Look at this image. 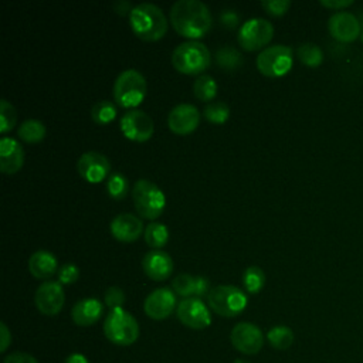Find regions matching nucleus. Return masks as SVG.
<instances>
[{
  "mask_svg": "<svg viewBox=\"0 0 363 363\" xmlns=\"http://www.w3.org/2000/svg\"><path fill=\"white\" fill-rule=\"evenodd\" d=\"M200 112L193 104H177L167 115V126L176 135H189L200 123Z\"/></svg>",
  "mask_w": 363,
  "mask_h": 363,
  "instance_id": "15",
  "label": "nucleus"
},
{
  "mask_svg": "<svg viewBox=\"0 0 363 363\" xmlns=\"http://www.w3.org/2000/svg\"><path fill=\"white\" fill-rule=\"evenodd\" d=\"M77 172L88 183H101L111 174V162L99 152H85L77 160Z\"/></svg>",
  "mask_w": 363,
  "mask_h": 363,
  "instance_id": "14",
  "label": "nucleus"
},
{
  "mask_svg": "<svg viewBox=\"0 0 363 363\" xmlns=\"http://www.w3.org/2000/svg\"><path fill=\"white\" fill-rule=\"evenodd\" d=\"M274 37V26L269 20L262 17H254L244 21L238 30L237 40L238 44L248 51L264 50L265 45Z\"/></svg>",
  "mask_w": 363,
  "mask_h": 363,
  "instance_id": "9",
  "label": "nucleus"
},
{
  "mask_svg": "<svg viewBox=\"0 0 363 363\" xmlns=\"http://www.w3.org/2000/svg\"><path fill=\"white\" fill-rule=\"evenodd\" d=\"M330 35L340 43H352L362 34L359 18L349 11H336L328 20Z\"/></svg>",
  "mask_w": 363,
  "mask_h": 363,
  "instance_id": "17",
  "label": "nucleus"
},
{
  "mask_svg": "<svg viewBox=\"0 0 363 363\" xmlns=\"http://www.w3.org/2000/svg\"><path fill=\"white\" fill-rule=\"evenodd\" d=\"M0 332H1V345H0V352L3 353V352H6L7 350V347H9V345L11 343V333H10V330H9V328H7V325L4 323V322H1L0 323Z\"/></svg>",
  "mask_w": 363,
  "mask_h": 363,
  "instance_id": "42",
  "label": "nucleus"
},
{
  "mask_svg": "<svg viewBox=\"0 0 363 363\" xmlns=\"http://www.w3.org/2000/svg\"><path fill=\"white\" fill-rule=\"evenodd\" d=\"M3 363H38V360L26 352H13L4 357Z\"/></svg>",
  "mask_w": 363,
  "mask_h": 363,
  "instance_id": "39",
  "label": "nucleus"
},
{
  "mask_svg": "<svg viewBox=\"0 0 363 363\" xmlns=\"http://www.w3.org/2000/svg\"><path fill=\"white\" fill-rule=\"evenodd\" d=\"M24 164V149L21 143L10 136L0 140V170L4 174L17 173Z\"/></svg>",
  "mask_w": 363,
  "mask_h": 363,
  "instance_id": "20",
  "label": "nucleus"
},
{
  "mask_svg": "<svg viewBox=\"0 0 363 363\" xmlns=\"http://www.w3.org/2000/svg\"><path fill=\"white\" fill-rule=\"evenodd\" d=\"M143 237H145V242L150 248L160 250L169 241V230H167L166 224L159 223V221H153V223L147 224V227L145 228Z\"/></svg>",
  "mask_w": 363,
  "mask_h": 363,
  "instance_id": "24",
  "label": "nucleus"
},
{
  "mask_svg": "<svg viewBox=\"0 0 363 363\" xmlns=\"http://www.w3.org/2000/svg\"><path fill=\"white\" fill-rule=\"evenodd\" d=\"M91 118L96 125H108L116 118V106L113 102L104 99L91 108Z\"/></svg>",
  "mask_w": 363,
  "mask_h": 363,
  "instance_id": "31",
  "label": "nucleus"
},
{
  "mask_svg": "<svg viewBox=\"0 0 363 363\" xmlns=\"http://www.w3.org/2000/svg\"><path fill=\"white\" fill-rule=\"evenodd\" d=\"M176 306V295L170 288H157L152 291L143 302L145 313L153 320H163L172 315Z\"/></svg>",
  "mask_w": 363,
  "mask_h": 363,
  "instance_id": "16",
  "label": "nucleus"
},
{
  "mask_svg": "<svg viewBox=\"0 0 363 363\" xmlns=\"http://www.w3.org/2000/svg\"><path fill=\"white\" fill-rule=\"evenodd\" d=\"M111 234L121 242H133L145 233L142 220L132 213H121L115 216L109 224Z\"/></svg>",
  "mask_w": 363,
  "mask_h": 363,
  "instance_id": "18",
  "label": "nucleus"
},
{
  "mask_svg": "<svg viewBox=\"0 0 363 363\" xmlns=\"http://www.w3.org/2000/svg\"><path fill=\"white\" fill-rule=\"evenodd\" d=\"M132 199L136 213L147 220H156L162 216L166 197L159 186L147 179H139L132 189Z\"/></svg>",
  "mask_w": 363,
  "mask_h": 363,
  "instance_id": "6",
  "label": "nucleus"
},
{
  "mask_svg": "<svg viewBox=\"0 0 363 363\" xmlns=\"http://www.w3.org/2000/svg\"><path fill=\"white\" fill-rule=\"evenodd\" d=\"M172 289L174 294L183 296L184 298H191L194 296V291H196V277L182 272L179 275H176L172 281Z\"/></svg>",
  "mask_w": 363,
  "mask_h": 363,
  "instance_id": "33",
  "label": "nucleus"
},
{
  "mask_svg": "<svg viewBox=\"0 0 363 363\" xmlns=\"http://www.w3.org/2000/svg\"><path fill=\"white\" fill-rule=\"evenodd\" d=\"M147 82L142 72L129 68L122 71L113 82V99L126 109H136L146 96Z\"/></svg>",
  "mask_w": 363,
  "mask_h": 363,
  "instance_id": "4",
  "label": "nucleus"
},
{
  "mask_svg": "<svg viewBox=\"0 0 363 363\" xmlns=\"http://www.w3.org/2000/svg\"><path fill=\"white\" fill-rule=\"evenodd\" d=\"M231 345L242 354H257L264 346V335L261 329L251 322L237 323L230 333Z\"/></svg>",
  "mask_w": 363,
  "mask_h": 363,
  "instance_id": "12",
  "label": "nucleus"
},
{
  "mask_svg": "<svg viewBox=\"0 0 363 363\" xmlns=\"http://www.w3.org/2000/svg\"><path fill=\"white\" fill-rule=\"evenodd\" d=\"M207 303L217 315L234 318L247 308L248 298L245 292L235 285H217L208 292Z\"/></svg>",
  "mask_w": 363,
  "mask_h": 363,
  "instance_id": "7",
  "label": "nucleus"
},
{
  "mask_svg": "<svg viewBox=\"0 0 363 363\" xmlns=\"http://www.w3.org/2000/svg\"><path fill=\"white\" fill-rule=\"evenodd\" d=\"M45 125L38 119H27L17 129L18 138L27 143L41 142L45 138Z\"/></svg>",
  "mask_w": 363,
  "mask_h": 363,
  "instance_id": "23",
  "label": "nucleus"
},
{
  "mask_svg": "<svg viewBox=\"0 0 363 363\" xmlns=\"http://www.w3.org/2000/svg\"><path fill=\"white\" fill-rule=\"evenodd\" d=\"M258 71L269 78H279L286 75L294 64V51L284 44H274L261 50L257 55Z\"/></svg>",
  "mask_w": 363,
  "mask_h": 363,
  "instance_id": "8",
  "label": "nucleus"
},
{
  "mask_svg": "<svg viewBox=\"0 0 363 363\" xmlns=\"http://www.w3.org/2000/svg\"><path fill=\"white\" fill-rule=\"evenodd\" d=\"M28 269L34 278L48 279L58 272V259L47 250H37L28 258Z\"/></svg>",
  "mask_w": 363,
  "mask_h": 363,
  "instance_id": "22",
  "label": "nucleus"
},
{
  "mask_svg": "<svg viewBox=\"0 0 363 363\" xmlns=\"http://www.w3.org/2000/svg\"><path fill=\"white\" fill-rule=\"evenodd\" d=\"M104 301H105V305L112 311L116 308H122V305L126 301V296H125V292L122 291V288L113 285L105 291Z\"/></svg>",
  "mask_w": 363,
  "mask_h": 363,
  "instance_id": "36",
  "label": "nucleus"
},
{
  "mask_svg": "<svg viewBox=\"0 0 363 363\" xmlns=\"http://www.w3.org/2000/svg\"><path fill=\"white\" fill-rule=\"evenodd\" d=\"M64 288L58 281L43 282L34 294V303L37 309L47 316L58 315L64 306Z\"/></svg>",
  "mask_w": 363,
  "mask_h": 363,
  "instance_id": "13",
  "label": "nucleus"
},
{
  "mask_svg": "<svg viewBox=\"0 0 363 363\" xmlns=\"http://www.w3.org/2000/svg\"><path fill=\"white\" fill-rule=\"evenodd\" d=\"M296 55L299 61L309 68H316L323 62V52L315 43H302L296 48Z\"/></svg>",
  "mask_w": 363,
  "mask_h": 363,
  "instance_id": "28",
  "label": "nucleus"
},
{
  "mask_svg": "<svg viewBox=\"0 0 363 363\" xmlns=\"http://www.w3.org/2000/svg\"><path fill=\"white\" fill-rule=\"evenodd\" d=\"M267 339L274 349L286 350L292 346L295 335L291 328H288L285 325H277L268 330Z\"/></svg>",
  "mask_w": 363,
  "mask_h": 363,
  "instance_id": "26",
  "label": "nucleus"
},
{
  "mask_svg": "<svg viewBox=\"0 0 363 363\" xmlns=\"http://www.w3.org/2000/svg\"><path fill=\"white\" fill-rule=\"evenodd\" d=\"M210 281L206 277H196V291H194V296L196 298H203L207 296L210 292Z\"/></svg>",
  "mask_w": 363,
  "mask_h": 363,
  "instance_id": "40",
  "label": "nucleus"
},
{
  "mask_svg": "<svg viewBox=\"0 0 363 363\" xmlns=\"http://www.w3.org/2000/svg\"><path fill=\"white\" fill-rule=\"evenodd\" d=\"M193 94L203 102H211L217 95V82L211 75L201 74L193 82Z\"/></svg>",
  "mask_w": 363,
  "mask_h": 363,
  "instance_id": "25",
  "label": "nucleus"
},
{
  "mask_svg": "<svg viewBox=\"0 0 363 363\" xmlns=\"http://www.w3.org/2000/svg\"><path fill=\"white\" fill-rule=\"evenodd\" d=\"M170 24L179 35L196 41L211 30L213 16L200 0H177L170 9Z\"/></svg>",
  "mask_w": 363,
  "mask_h": 363,
  "instance_id": "1",
  "label": "nucleus"
},
{
  "mask_svg": "<svg viewBox=\"0 0 363 363\" xmlns=\"http://www.w3.org/2000/svg\"><path fill=\"white\" fill-rule=\"evenodd\" d=\"M242 284L248 294H258L265 284V274L262 268L257 265H250L242 272Z\"/></svg>",
  "mask_w": 363,
  "mask_h": 363,
  "instance_id": "30",
  "label": "nucleus"
},
{
  "mask_svg": "<svg viewBox=\"0 0 363 363\" xmlns=\"http://www.w3.org/2000/svg\"><path fill=\"white\" fill-rule=\"evenodd\" d=\"M106 339L116 346H130L139 337V323L123 308L112 309L104 320Z\"/></svg>",
  "mask_w": 363,
  "mask_h": 363,
  "instance_id": "5",
  "label": "nucleus"
},
{
  "mask_svg": "<svg viewBox=\"0 0 363 363\" xmlns=\"http://www.w3.org/2000/svg\"><path fill=\"white\" fill-rule=\"evenodd\" d=\"M64 363H89V360L82 353H72L65 359Z\"/></svg>",
  "mask_w": 363,
  "mask_h": 363,
  "instance_id": "43",
  "label": "nucleus"
},
{
  "mask_svg": "<svg viewBox=\"0 0 363 363\" xmlns=\"http://www.w3.org/2000/svg\"><path fill=\"white\" fill-rule=\"evenodd\" d=\"M203 115L210 123L223 125L230 118V106L223 101H211L204 106Z\"/></svg>",
  "mask_w": 363,
  "mask_h": 363,
  "instance_id": "32",
  "label": "nucleus"
},
{
  "mask_svg": "<svg viewBox=\"0 0 363 363\" xmlns=\"http://www.w3.org/2000/svg\"><path fill=\"white\" fill-rule=\"evenodd\" d=\"M261 7L272 16H282L285 14L289 7H291V1L289 0H262L261 1Z\"/></svg>",
  "mask_w": 363,
  "mask_h": 363,
  "instance_id": "37",
  "label": "nucleus"
},
{
  "mask_svg": "<svg viewBox=\"0 0 363 363\" xmlns=\"http://www.w3.org/2000/svg\"><path fill=\"white\" fill-rule=\"evenodd\" d=\"M211 64L210 50L200 41L189 40L179 44L172 52V65L176 71L187 75L204 72Z\"/></svg>",
  "mask_w": 363,
  "mask_h": 363,
  "instance_id": "3",
  "label": "nucleus"
},
{
  "mask_svg": "<svg viewBox=\"0 0 363 363\" xmlns=\"http://www.w3.org/2000/svg\"><path fill=\"white\" fill-rule=\"evenodd\" d=\"M320 6L326 7V9H330V10H342V9H346L349 6H352L354 1L353 0H320L319 1Z\"/></svg>",
  "mask_w": 363,
  "mask_h": 363,
  "instance_id": "41",
  "label": "nucleus"
},
{
  "mask_svg": "<svg viewBox=\"0 0 363 363\" xmlns=\"http://www.w3.org/2000/svg\"><path fill=\"white\" fill-rule=\"evenodd\" d=\"M129 23L136 37L143 41H157L164 37L169 28L166 14L153 3L136 4L129 14Z\"/></svg>",
  "mask_w": 363,
  "mask_h": 363,
  "instance_id": "2",
  "label": "nucleus"
},
{
  "mask_svg": "<svg viewBox=\"0 0 363 363\" xmlns=\"http://www.w3.org/2000/svg\"><path fill=\"white\" fill-rule=\"evenodd\" d=\"M216 61L220 68H223L225 71H234L242 65L244 58H242V54L237 48H234L231 45H224L217 50Z\"/></svg>",
  "mask_w": 363,
  "mask_h": 363,
  "instance_id": "27",
  "label": "nucleus"
},
{
  "mask_svg": "<svg viewBox=\"0 0 363 363\" xmlns=\"http://www.w3.org/2000/svg\"><path fill=\"white\" fill-rule=\"evenodd\" d=\"M58 282L61 285H71L79 278V268L74 262H65L58 268Z\"/></svg>",
  "mask_w": 363,
  "mask_h": 363,
  "instance_id": "35",
  "label": "nucleus"
},
{
  "mask_svg": "<svg viewBox=\"0 0 363 363\" xmlns=\"http://www.w3.org/2000/svg\"><path fill=\"white\" fill-rule=\"evenodd\" d=\"M176 315L184 326L196 330L206 329L211 323V313L207 305L196 296L182 299L177 303Z\"/></svg>",
  "mask_w": 363,
  "mask_h": 363,
  "instance_id": "11",
  "label": "nucleus"
},
{
  "mask_svg": "<svg viewBox=\"0 0 363 363\" xmlns=\"http://www.w3.org/2000/svg\"><path fill=\"white\" fill-rule=\"evenodd\" d=\"M16 122H17L16 108L7 99L3 98L0 101V132L6 135L14 128Z\"/></svg>",
  "mask_w": 363,
  "mask_h": 363,
  "instance_id": "34",
  "label": "nucleus"
},
{
  "mask_svg": "<svg viewBox=\"0 0 363 363\" xmlns=\"http://www.w3.org/2000/svg\"><path fill=\"white\" fill-rule=\"evenodd\" d=\"M121 130L133 142H146L152 138L155 126L152 118L142 109H129L121 116Z\"/></svg>",
  "mask_w": 363,
  "mask_h": 363,
  "instance_id": "10",
  "label": "nucleus"
},
{
  "mask_svg": "<svg viewBox=\"0 0 363 363\" xmlns=\"http://www.w3.org/2000/svg\"><path fill=\"white\" fill-rule=\"evenodd\" d=\"M106 191L113 200L125 199L129 191L128 177L121 172H112L106 180Z\"/></svg>",
  "mask_w": 363,
  "mask_h": 363,
  "instance_id": "29",
  "label": "nucleus"
},
{
  "mask_svg": "<svg viewBox=\"0 0 363 363\" xmlns=\"http://www.w3.org/2000/svg\"><path fill=\"white\" fill-rule=\"evenodd\" d=\"M360 40H362V43H363V30H362V34H360Z\"/></svg>",
  "mask_w": 363,
  "mask_h": 363,
  "instance_id": "44",
  "label": "nucleus"
},
{
  "mask_svg": "<svg viewBox=\"0 0 363 363\" xmlns=\"http://www.w3.org/2000/svg\"><path fill=\"white\" fill-rule=\"evenodd\" d=\"M104 313V305L98 298H84L71 309V318L78 326H91L96 323Z\"/></svg>",
  "mask_w": 363,
  "mask_h": 363,
  "instance_id": "21",
  "label": "nucleus"
},
{
  "mask_svg": "<svg viewBox=\"0 0 363 363\" xmlns=\"http://www.w3.org/2000/svg\"><path fill=\"white\" fill-rule=\"evenodd\" d=\"M143 272L153 281H164L173 272V259L163 250H150L142 258Z\"/></svg>",
  "mask_w": 363,
  "mask_h": 363,
  "instance_id": "19",
  "label": "nucleus"
},
{
  "mask_svg": "<svg viewBox=\"0 0 363 363\" xmlns=\"http://www.w3.org/2000/svg\"><path fill=\"white\" fill-rule=\"evenodd\" d=\"M220 23L227 28H235L240 23V14L235 10H223L220 13Z\"/></svg>",
  "mask_w": 363,
  "mask_h": 363,
  "instance_id": "38",
  "label": "nucleus"
}]
</instances>
